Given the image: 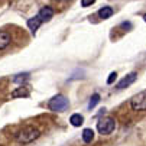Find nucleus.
<instances>
[{
  "instance_id": "nucleus-8",
  "label": "nucleus",
  "mask_w": 146,
  "mask_h": 146,
  "mask_svg": "<svg viewBox=\"0 0 146 146\" xmlns=\"http://www.w3.org/2000/svg\"><path fill=\"white\" fill-rule=\"evenodd\" d=\"M40 25H42V20L39 19V16H38V15H36V16H33V17H31V19L28 20V28L32 31V33H35Z\"/></svg>"
},
{
  "instance_id": "nucleus-6",
  "label": "nucleus",
  "mask_w": 146,
  "mask_h": 146,
  "mask_svg": "<svg viewBox=\"0 0 146 146\" xmlns=\"http://www.w3.org/2000/svg\"><path fill=\"white\" fill-rule=\"evenodd\" d=\"M136 78H137V74H136V72H130L129 75H126V77H124V78L119 82V84L116 86V88H117V90H123V88L129 87L130 84H133V82L136 81Z\"/></svg>"
},
{
  "instance_id": "nucleus-3",
  "label": "nucleus",
  "mask_w": 146,
  "mask_h": 146,
  "mask_svg": "<svg viewBox=\"0 0 146 146\" xmlns=\"http://www.w3.org/2000/svg\"><path fill=\"white\" fill-rule=\"evenodd\" d=\"M67 107H68V100L62 94H58L49 100V109L52 111H64Z\"/></svg>"
},
{
  "instance_id": "nucleus-15",
  "label": "nucleus",
  "mask_w": 146,
  "mask_h": 146,
  "mask_svg": "<svg viewBox=\"0 0 146 146\" xmlns=\"http://www.w3.org/2000/svg\"><path fill=\"white\" fill-rule=\"evenodd\" d=\"M116 78H117V74L116 72H111L109 75V78H107V84H113V82L116 81Z\"/></svg>"
},
{
  "instance_id": "nucleus-1",
  "label": "nucleus",
  "mask_w": 146,
  "mask_h": 146,
  "mask_svg": "<svg viewBox=\"0 0 146 146\" xmlns=\"http://www.w3.org/2000/svg\"><path fill=\"white\" fill-rule=\"evenodd\" d=\"M39 136H40V132L33 126H25L15 135V137L19 143H31V142L36 140Z\"/></svg>"
},
{
  "instance_id": "nucleus-9",
  "label": "nucleus",
  "mask_w": 146,
  "mask_h": 146,
  "mask_svg": "<svg viewBox=\"0 0 146 146\" xmlns=\"http://www.w3.org/2000/svg\"><path fill=\"white\" fill-rule=\"evenodd\" d=\"M17 97H29V90L26 87H19L12 93V98H17Z\"/></svg>"
},
{
  "instance_id": "nucleus-14",
  "label": "nucleus",
  "mask_w": 146,
  "mask_h": 146,
  "mask_svg": "<svg viewBox=\"0 0 146 146\" xmlns=\"http://www.w3.org/2000/svg\"><path fill=\"white\" fill-rule=\"evenodd\" d=\"M98 101H100V96H98V94H93L91 98H90V103H88V109H90V110L94 109V107L97 106Z\"/></svg>"
},
{
  "instance_id": "nucleus-13",
  "label": "nucleus",
  "mask_w": 146,
  "mask_h": 146,
  "mask_svg": "<svg viewBox=\"0 0 146 146\" xmlns=\"http://www.w3.org/2000/svg\"><path fill=\"white\" fill-rule=\"evenodd\" d=\"M28 78H29V74H28V72H25V74H17V75H15L13 82H16V84H22V82H25Z\"/></svg>"
},
{
  "instance_id": "nucleus-7",
  "label": "nucleus",
  "mask_w": 146,
  "mask_h": 146,
  "mask_svg": "<svg viewBox=\"0 0 146 146\" xmlns=\"http://www.w3.org/2000/svg\"><path fill=\"white\" fill-rule=\"evenodd\" d=\"M38 16H39V19L42 20V22H48V20H51L52 16H54V9L49 7V6H45V7L40 9V12L38 13Z\"/></svg>"
},
{
  "instance_id": "nucleus-16",
  "label": "nucleus",
  "mask_w": 146,
  "mask_h": 146,
  "mask_svg": "<svg viewBox=\"0 0 146 146\" xmlns=\"http://www.w3.org/2000/svg\"><path fill=\"white\" fill-rule=\"evenodd\" d=\"M96 0H81V6L82 7H87V6H91Z\"/></svg>"
},
{
  "instance_id": "nucleus-2",
  "label": "nucleus",
  "mask_w": 146,
  "mask_h": 146,
  "mask_svg": "<svg viewBox=\"0 0 146 146\" xmlns=\"http://www.w3.org/2000/svg\"><path fill=\"white\" fill-rule=\"evenodd\" d=\"M130 106L135 111H143L146 110V90L137 93L136 96L132 97L130 100Z\"/></svg>"
},
{
  "instance_id": "nucleus-17",
  "label": "nucleus",
  "mask_w": 146,
  "mask_h": 146,
  "mask_svg": "<svg viewBox=\"0 0 146 146\" xmlns=\"http://www.w3.org/2000/svg\"><path fill=\"white\" fill-rule=\"evenodd\" d=\"M143 19H145V22H146V15H145V16H143Z\"/></svg>"
},
{
  "instance_id": "nucleus-10",
  "label": "nucleus",
  "mask_w": 146,
  "mask_h": 146,
  "mask_svg": "<svg viewBox=\"0 0 146 146\" xmlns=\"http://www.w3.org/2000/svg\"><path fill=\"white\" fill-rule=\"evenodd\" d=\"M70 123L72 124L74 127H78V126H81V124L84 123V117H82L81 114H78V113H75V114H72V116H71Z\"/></svg>"
},
{
  "instance_id": "nucleus-4",
  "label": "nucleus",
  "mask_w": 146,
  "mask_h": 146,
  "mask_svg": "<svg viewBox=\"0 0 146 146\" xmlns=\"http://www.w3.org/2000/svg\"><path fill=\"white\" fill-rule=\"evenodd\" d=\"M116 127V121L111 117H106L97 123V130L100 135H110Z\"/></svg>"
},
{
  "instance_id": "nucleus-11",
  "label": "nucleus",
  "mask_w": 146,
  "mask_h": 146,
  "mask_svg": "<svg viewBox=\"0 0 146 146\" xmlns=\"http://www.w3.org/2000/svg\"><path fill=\"white\" fill-rule=\"evenodd\" d=\"M111 15H113V9H111L110 6H104V7H101V9L98 10V16H100L101 19H109Z\"/></svg>"
},
{
  "instance_id": "nucleus-5",
  "label": "nucleus",
  "mask_w": 146,
  "mask_h": 146,
  "mask_svg": "<svg viewBox=\"0 0 146 146\" xmlns=\"http://www.w3.org/2000/svg\"><path fill=\"white\" fill-rule=\"evenodd\" d=\"M13 40V36H12V32L7 31V29H0V52L5 51L6 48L10 46Z\"/></svg>"
},
{
  "instance_id": "nucleus-12",
  "label": "nucleus",
  "mask_w": 146,
  "mask_h": 146,
  "mask_svg": "<svg viewBox=\"0 0 146 146\" xmlns=\"http://www.w3.org/2000/svg\"><path fill=\"white\" fill-rule=\"evenodd\" d=\"M93 139H94V132L91 129H84L82 130V140H84L86 143H90Z\"/></svg>"
}]
</instances>
